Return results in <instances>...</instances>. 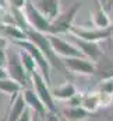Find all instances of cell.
Returning a JSON list of instances; mask_svg holds the SVG:
<instances>
[{"label":"cell","instance_id":"52a82bcc","mask_svg":"<svg viewBox=\"0 0 113 121\" xmlns=\"http://www.w3.org/2000/svg\"><path fill=\"white\" fill-rule=\"evenodd\" d=\"M66 68L71 75H81V76H92L98 72V65L85 56L75 58H66L63 59Z\"/></svg>","mask_w":113,"mask_h":121},{"label":"cell","instance_id":"ba28073f","mask_svg":"<svg viewBox=\"0 0 113 121\" xmlns=\"http://www.w3.org/2000/svg\"><path fill=\"white\" fill-rule=\"evenodd\" d=\"M70 35H74L77 38H81L84 41L89 42H101V41H106L113 38V32L110 28H85V27H75L73 26V28L70 30Z\"/></svg>","mask_w":113,"mask_h":121},{"label":"cell","instance_id":"d6a6232c","mask_svg":"<svg viewBox=\"0 0 113 121\" xmlns=\"http://www.w3.org/2000/svg\"><path fill=\"white\" fill-rule=\"evenodd\" d=\"M112 121H113V114H112Z\"/></svg>","mask_w":113,"mask_h":121},{"label":"cell","instance_id":"83f0119b","mask_svg":"<svg viewBox=\"0 0 113 121\" xmlns=\"http://www.w3.org/2000/svg\"><path fill=\"white\" fill-rule=\"evenodd\" d=\"M96 3H99L101 6H103L106 10H109V0H96Z\"/></svg>","mask_w":113,"mask_h":121},{"label":"cell","instance_id":"ffe728a7","mask_svg":"<svg viewBox=\"0 0 113 121\" xmlns=\"http://www.w3.org/2000/svg\"><path fill=\"white\" fill-rule=\"evenodd\" d=\"M7 45H8V39L0 35V66H4V68L7 65V54H8Z\"/></svg>","mask_w":113,"mask_h":121},{"label":"cell","instance_id":"7402d4cb","mask_svg":"<svg viewBox=\"0 0 113 121\" xmlns=\"http://www.w3.org/2000/svg\"><path fill=\"white\" fill-rule=\"evenodd\" d=\"M45 121H61L60 120V113L55 111H48L45 116Z\"/></svg>","mask_w":113,"mask_h":121},{"label":"cell","instance_id":"4316f807","mask_svg":"<svg viewBox=\"0 0 113 121\" xmlns=\"http://www.w3.org/2000/svg\"><path fill=\"white\" fill-rule=\"evenodd\" d=\"M32 121H45V117H42L36 113H32Z\"/></svg>","mask_w":113,"mask_h":121},{"label":"cell","instance_id":"8fae6325","mask_svg":"<svg viewBox=\"0 0 113 121\" xmlns=\"http://www.w3.org/2000/svg\"><path fill=\"white\" fill-rule=\"evenodd\" d=\"M23 96H24V99H25L27 106L32 110V113H36V114H39V116H42V117L46 116V113H48L46 106L43 104V101L39 99V96L35 93V90H34L32 87H25V89H23Z\"/></svg>","mask_w":113,"mask_h":121},{"label":"cell","instance_id":"603a6c76","mask_svg":"<svg viewBox=\"0 0 113 121\" xmlns=\"http://www.w3.org/2000/svg\"><path fill=\"white\" fill-rule=\"evenodd\" d=\"M18 121H32V110L29 107H27V110L24 111V114L20 117Z\"/></svg>","mask_w":113,"mask_h":121},{"label":"cell","instance_id":"30bf717a","mask_svg":"<svg viewBox=\"0 0 113 121\" xmlns=\"http://www.w3.org/2000/svg\"><path fill=\"white\" fill-rule=\"evenodd\" d=\"M73 41H74V45H77L80 48V51L83 52L85 58H88L89 60L95 62L96 65L99 63V60H102V58L105 56L103 55V51L101 49L99 44L98 42H89V41H84L81 38H77L74 35H71Z\"/></svg>","mask_w":113,"mask_h":121},{"label":"cell","instance_id":"e0dca14e","mask_svg":"<svg viewBox=\"0 0 113 121\" xmlns=\"http://www.w3.org/2000/svg\"><path fill=\"white\" fill-rule=\"evenodd\" d=\"M52 94L55 97V100H59V101H70L73 100L77 94H78V90L75 87V85L70 80H67L66 83L57 86V87H53L52 89Z\"/></svg>","mask_w":113,"mask_h":121},{"label":"cell","instance_id":"9a60e30c","mask_svg":"<svg viewBox=\"0 0 113 121\" xmlns=\"http://www.w3.org/2000/svg\"><path fill=\"white\" fill-rule=\"evenodd\" d=\"M91 23L95 28H110L113 24L108 10L99 3H96V7L91 11Z\"/></svg>","mask_w":113,"mask_h":121},{"label":"cell","instance_id":"4dcf8cb0","mask_svg":"<svg viewBox=\"0 0 113 121\" xmlns=\"http://www.w3.org/2000/svg\"><path fill=\"white\" fill-rule=\"evenodd\" d=\"M110 31H112V32H113V24H112V27H110Z\"/></svg>","mask_w":113,"mask_h":121},{"label":"cell","instance_id":"f546056e","mask_svg":"<svg viewBox=\"0 0 113 121\" xmlns=\"http://www.w3.org/2000/svg\"><path fill=\"white\" fill-rule=\"evenodd\" d=\"M113 3V0H109V9H110V4Z\"/></svg>","mask_w":113,"mask_h":121},{"label":"cell","instance_id":"5bb4252c","mask_svg":"<svg viewBox=\"0 0 113 121\" xmlns=\"http://www.w3.org/2000/svg\"><path fill=\"white\" fill-rule=\"evenodd\" d=\"M27 103L25 99L23 96V91L20 94H17L14 99H11L10 101V108L6 114V121H18L20 117L24 114V111L27 110Z\"/></svg>","mask_w":113,"mask_h":121},{"label":"cell","instance_id":"44dd1931","mask_svg":"<svg viewBox=\"0 0 113 121\" xmlns=\"http://www.w3.org/2000/svg\"><path fill=\"white\" fill-rule=\"evenodd\" d=\"M98 90L101 91V93L113 96V79H102Z\"/></svg>","mask_w":113,"mask_h":121},{"label":"cell","instance_id":"9c48e42d","mask_svg":"<svg viewBox=\"0 0 113 121\" xmlns=\"http://www.w3.org/2000/svg\"><path fill=\"white\" fill-rule=\"evenodd\" d=\"M48 37H49V41H50L52 48L55 49V52H56L61 59L75 58V56H84L83 52L80 51V48L77 45H74V44H71L68 41H64L59 35H48Z\"/></svg>","mask_w":113,"mask_h":121},{"label":"cell","instance_id":"277c9868","mask_svg":"<svg viewBox=\"0 0 113 121\" xmlns=\"http://www.w3.org/2000/svg\"><path fill=\"white\" fill-rule=\"evenodd\" d=\"M13 44H14L15 47H18V48L27 51L29 55L35 59L39 72L43 75V78L46 79V82L50 83V75H52L50 69H52V66H50L49 60L45 58V55L42 54V51H41L32 41H29V39H18V41H14Z\"/></svg>","mask_w":113,"mask_h":121},{"label":"cell","instance_id":"2e32d148","mask_svg":"<svg viewBox=\"0 0 113 121\" xmlns=\"http://www.w3.org/2000/svg\"><path fill=\"white\" fill-rule=\"evenodd\" d=\"M35 6L50 23L61 13L60 11V0H36Z\"/></svg>","mask_w":113,"mask_h":121},{"label":"cell","instance_id":"6da1fadb","mask_svg":"<svg viewBox=\"0 0 113 121\" xmlns=\"http://www.w3.org/2000/svg\"><path fill=\"white\" fill-rule=\"evenodd\" d=\"M25 35H27V39L29 41H32L41 51H42V54L45 55V58L49 60V63H50V66L53 68V69H56L57 72H60V73H63L66 78H68V79H71V73L68 72V69L66 68V65H64V62L63 59L57 55L56 52H55V49L52 48V45H50V41H49V37H48V34H43V32H39V31L34 30L32 27H28V28H25Z\"/></svg>","mask_w":113,"mask_h":121},{"label":"cell","instance_id":"484cf974","mask_svg":"<svg viewBox=\"0 0 113 121\" xmlns=\"http://www.w3.org/2000/svg\"><path fill=\"white\" fill-rule=\"evenodd\" d=\"M6 78H8V72L4 66H0V79H6Z\"/></svg>","mask_w":113,"mask_h":121},{"label":"cell","instance_id":"d4e9b609","mask_svg":"<svg viewBox=\"0 0 113 121\" xmlns=\"http://www.w3.org/2000/svg\"><path fill=\"white\" fill-rule=\"evenodd\" d=\"M102 79H113V68H109V69H105L103 73L101 75Z\"/></svg>","mask_w":113,"mask_h":121},{"label":"cell","instance_id":"4fadbf2b","mask_svg":"<svg viewBox=\"0 0 113 121\" xmlns=\"http://www.w3.org/2000/svg\"><path fill=\"white\" fill-rule=\"evenodd\" d=\"M60 114L66 121H89L92 116L81 106H73V104L63 107L60 110Z\"/></svg>","mask_w":113,"mask_h":121},{"label":"cell","instance_id":"3957f363","mask_svg":"<svg viewBox=\"0 0 113 121\" xmlns=\"http://www.w3.org/2000/svg\"><path fill=\"white\" fill-rule=\"evenodd\" d=\"M31 82H32V89L39 96V99L43 101V104L46 106L48 111L60 113V110L57 108L56 100H55V97L52 94V89L49 87V83L46 82V79L43 78V75L39 72V69H36L31 75Z\"/></svg>","mask_w":113,"mask_h":121},{"label":"cell","instance_id":"f1b7e54d","mask_svg":"<svg viewBox=\"0 0 113 121\" xmlns=\"http://www.w3.org/2000/svg\"><path fill=\"white\" fill-rule=\"evenodd\" d=\"M7 3H8V0H0V7H1V9H6Z\"/></svg>","mask_w":113,"mask_h":121},{"label":"cell","instance_id":"ac0fdd59","mask_svg":"<svg viewBox=\"0 0 113 121\" xmlns=\"http://www.w3.org/2000/svg\"><path fill=\"white\" fill-rule=\"evenodd\" d=\"M0 91L10 96V99H14L17 94L23 91V86L15 80H13L11 78H6V79H0Z\"/></svg>","mask_w":113,"mask_h":121},{"label":"cell","instance_id":"cb8c5ba5","mask_svg":"<svg viewBox=\"0 0 113 121\" xmlns=\"http://www.w3.org/2000/svg\"><path fill=\"white\" fill-rule=\"evenodd\" d=\"M25 1H27V0H8L10 6H11V7H17V9H23L24 4H25Z\"/></svg>","mask_w":113,"mask_h":121},{"label":"cell","instance_id":"5b68a950","mask_svg":"<svg viewBox=\"0 0 113 121\" xmlns=\"http://www.w3.org/2000/svg\"><path fill=\"white\" fill-rule=\"evenodd\" d=\"M6 69L8 72V78H11L13 80H15L17 83H20L23 86V89L29 87V85H32L31 82V76L28 72L25 70L21 58H20V52H8L7 54V65Z\"/></svg>","mask_w":113,"mask_h":121},{"label":"cell","instance_id":"7c38bea8","mask_svg":"<svg viewBox=\"0 0 113 121\" xmlns=\"http://www.w3.org/2000/svg\"><path fill=\"white\" fill-rule=\"evenodd\" d=\"M80 106L89 111L91 114L96 113L99 108H102V101H101V94L99 91H85L80 93Z\"/></svg>","mask_w":113,"mask_h":121},{"label":"cell","instance_id":"d6986e66","mask_svg":"<svg viewBox=\"0 0 113 121\" xmlns=\"http://www.w3.org/2000/svg\"><path fill=\"white\" fill-rule=\"evenodd\" d=\"M18 52H20V58H21V62H23V65H24V68H25V70L28 72V75L31 76L36 69H38V66H36V62L35 59L29 55L27 51H24V49H21V48H18Z\"/></svg>","mask_w":113,"mask_h":121},{"label":"cell","instance_id":"8992f818","mask_svg":"<svg viewBox=\"0 0 113 121\" xmlns=\"http://www.w3.org/2000/svg\"><path fill=\"white\" fill-rule=\"evenodd\" d=\"M24 16L28 21L29 27H32L34 30L39 31V32H43V34H48L49 31V27H50V21L36 9V6L31 1V0H27L24 7Z\"/></svg>","mask_w":113,"mask_h":121},{"label":"cell","instance_id":"7a4b0ae2","mask_svg":"<svg viewBox=\"0 0 113 121\" xmlns=\"http://www.w3.org/2000/svg\"><path fill=\"white\" fill-rule=\"evenodd\" d=\"M83 3L81 1H75L73 3L66 11L60 13L56 18L50 23V27L48 31V35H63V34H70V30L74 26V20L77 13L81 10Z\"/></svg>","mask_w":113,"mask_h":121},{"label":"cell","instance_id":"1f68e13d","mask_svg":"<svg viewBox=\"0 0 113 121\" xmlns=\"http://www.w3.org/2000/svg\"><path fill=\"white\" fill-rule=\"evenodd\" d=\"M0 121H6V117H4V118H1V120H0Z\"/></svg>","mask_w":113,"mask_h":121}]
</instances>
